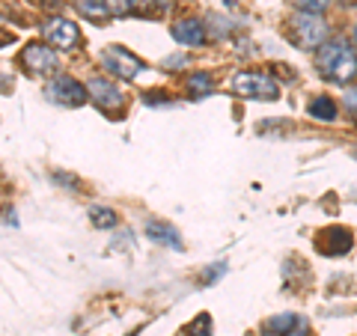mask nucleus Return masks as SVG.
Returning <instances> with one entry per match:
<instances>
[{"label":"nucleus","mask_w":357,"mask_h":336,"mask_svg":"<svg viewBox=\"0 0 357 336\" xmlns=\"http://www.w3.org/2000/svg\"><path fill=\"white\" fill-rule=\"evenodd\" d=\"M185 336H211V316L199 312V316L185 328Z\"/></svg>","instance_id":"nucleus-16"},{"label":"nucleus","mask_w":357,"mask_h":336,"mask_svg":"<svg viewBox=\"0 0 357 336\" xmlns=\"http://www.w3.org/2000/svg\"><path fill=\"white\" fill-rule=\"evenodd\" d=\"M185 89H188V96H191V98H203V96H208L211 89H215V77H211V75H206V72L188 75Z\"/></svg>","instance_id":"nucleus-13"},{"label":"nucleus","mask_w":357,"mask_h":336,"mask_svg":"<svg viewBox=\"0 0 357 336\" xmlns=\"http://www.w3.org/2000/svg\"><path fill=\"white\" fill-rule=\"evenodd\" d=\"M316 250L325 253V256H342L351 250V229L345 227H328L319 232V241H316Z\"/></svg>","instance_id":"nucleus-9"},{"label":"nucleus","mask_w":357,"mask_h":336,"mask_svg":"<svg viewBox=\"0 0 357 336\" xmlns=\"http://www.w3.org/2000/svg\"><path fill=\"white\" fill-rule=\"evenodd\" d=\"M295 6H298L304 15H321V13H325V9L331 6V0H295Z\"/></svg>","instance_id":"nucleus-17"},{"label":"nucleus","mask_w":357,"mask_h":336,"mask_svg":"<svg viewBox=\"0 0 357 336\" xmlns=\"http://www.w3.org/2000/svg\"><path fill=\"white\" fill-rule=\"evenodd\" d=\"M316 66H319L321 77L331 84L345 86V84L357 81V51L345 39H331L321 45Z\"/></svg>","instance_id":"nucleus-1"},{"label":"nucleus","mask_w":357,"mask_h":336,"mask_svg":"<svg viewBox=\"0 0 357 336\" xmlns=\"http://www.w3.org/2000/svg\"><path fill=\"white\" fill-rule=\"evenodd\" d=\"M89 223H93L96 229H114L116 227V211L105 208V206H93L89 208Z\"/></svg>","instance_id":"nucleus-15"},{"label":"nucleus","mask_w":357,"mask_h":336,"mask_svg":"<svg viewBox=\"0 0 357 336\" xmlns=\"http://www.w3.org/2000/svg\"><path fill=\"white\" fill-rule=\"evenodd\" d=\"M185 63H188V57H170V60H167L164 66H167V69H182Z\"/></svg>","instance_id":"nucleus-23"},{"label":"nucleus","mask_w":357,"mask_h":336,"mask_svg":"<svg viewBox=\"0 0 357 336\" xmlns=\"http://www.w3.org/2000/svg\"><path fill=\"white\" fill-rule=\"evenodd\" d=\"M345 110H349L351 116H357V89H349V93H345Z\"/></svg>","instance_id":"nucleus-20"},{"label":"nucleus","mask_w":357,"mask_h":336,"mask_svg":"<svg viewBox=\"0 0 357 336\" xmlns=\"http://www.w3.org/2000/svg\"><path fill=\"white\" fill-rule=\"evenodd\" d=\"M223 271H227V265H223V262H218V265L211 268L208 274H203V283H215V280H218V277H220Z\"/></svg>","instance_id":"nucleus-21"},{"label":"nucleus","mask_w":357,"mask_h":336,"mask_svg":"<svg viewBox=\"0 0 357 336\" xmlns=\"http://www.w3.org/2000/svg\"><path fill=\"white\" fill-rule=\"evenodd\" d=\"M143 98H146V105H164L167 102V93H146Z\"/></svg>","instance_id":"nucleus-22"},{"label":"nucleus","mask_w":357,"mask_h":336,"mask_svg":"<svg viewBox=\"0 0 357 336\" xmlns=\"http://www.w3.org/2000/svg\"><path fill=\"white\" fill-rule=\"evenodd\" d=\"M229 89L238 98H253V102H277V98H280V84L268 72H259V69L238 72L232 77Z\"/></svg>","instance_id":"nucleus-2"},{"label":"nucleus","mask_w":357,"mask_h":336,"mask_svg":"<svg viewBox=\"0 0 357 336\" xmlns=\"http://www.w3.org/2000/svg\"><path fill=\"white\" fill-rule=\"evenodd\" d=\"M292 30H295V42L304 51L321 48V45L328 42V36H331V27H328V21L321 15H304V13H301L292 21Z\"/></svg>","instance_id":"nucleus-4"},{"label":"nucleus","mask_w":357,"mask_h":336,"mask_svg":"<svg viewBox=\"0 0 357 336\" xmlns=\"http://www.w3.org/2000/svg\"><path fill=\"white\" fill-rule=\"evenodd\" d=\"M6 42H13V36H9V33H0V45H6Z\"/></svg>","instance_id":"nucleus-24"},{"label":"nucleus","mask_w":357,"mask_h":336,"mask_svg":"<svg viewBox=\"0 0 357 336\" xmlns=\"http://www.w3.org/2000/svg\"><path fill=\"white\" fill-rule=\"evenodd\" d=\"M45 98L60 107H81L84 102H89L86 86L81 81H75L72 75H57L45 84Z\"/></svg>","instance_id":"nucleus-3"},{"label":"nucleus","mask_w":357,"mask_h":336,"mask_svg":"<svg viewBox=\"0 0 357 336\" xmlns=\"http://www.w3.org/2000/svg\"><path fill=\"white\" fill-rule=\"evenodd\" d=\"M158 3H161V6H170V0H158Z\"/></svg>","instance_id":"nucleus-25"},{"label":"nucleus","mask_w":357,"mask_h":336,"mask_svg":"<svg viewBox=\"0 0 357 336\" xmlns=\"http://www.w3.org/2000/svg\"><path fill=\"white\" fill-rule=\"evenodd\" d=\"M102 63H105V69H107L110 75L122 77V81H134V77H140L143 69H146V63H143L137 54L119 48V45H110V48H105Z\"/></svg>","instance_id":"nucleus-5"},{"label":"nucleus","mask_w":357,"mask_h":336,"mask_svg":"<svg viewBox=\"0 0 357 336\" xmlns=\"http://www.w3.org/2000/svg\"><path fill=\"white\" fill-rule=\"evenodd\" d=\"M107 9H110V15H116V18H126L134 13V6H137V0H105Z\"/></svg>","instance_id":"nucleus-18"},{"label":"nucleus","mask_w":357,"mask_h":336,"mask_svg":"<svg viewBox=\"0 0 357 336\" xmlns=\"http://www.w3.org/2000/svg\"><path fill=\"white\" fill-rule=\"evenodd\" d=\"M54 182H57V185H63V188H72V190H77V188H81V182H77L75 176H66V173H54Z\"/></svg>","instance_id":"nucleus-19"},{"label":"nucleus","mask_w":357,"mask_h":336,"mask_svg":"<svg viewBox=\"0 0 357 336\" xmlns=\"http://www.w3.org/2000/svg\"><path fill=\"white\" fill-rule=\"evenodd\" d=\"M77 13H81L84 18H89V21L110 18V9H107L105 0H77Z\"/></svg>","instance_id":"nucleus-14"},{"label":"nucleus","mask_w":357,"mask_h":336,"mask_svg":"<svg viewBox=\"0 0 357 336\" xmlns=\"http://www.w3.org/2000/svg\"><path fill=\"white\" fill-rule=\"evenodd\" d=\"M45 39H48V45H54V48L60 51H72L77 48V42H81V30H77L69 18H51L48 24L42 27Z\"/></svg>","instance_id":"nucleus-8"},{"label":"nucleus","mask_w":357,"mask_h":336,"mask_svg":"<svg viewBox=\"0 0 357 336\" xmlns=\"http://www.w3.org/2000/svg\"><path fill=\"white\" fill-rule=\"evenodd\" d=\"M86 96H89V102H96L105 114H119V110L126 107V96H122V89L116 84H110L107 77H89L86 81Z\"/></svg>","instance_id":"nucleus-7"},{"label":"nucleus","mask_w":357,"mask_h":336,"mask_svg":"<svg viewBox=\"0 0 357 336\" xmlns=\"http://www.w3.org/2000/svg\"><path fill=\"white\" fill-rule=\"evenodd\" d=\"M307 114H310L312 119H319V122H337L340 107H337V102H333L331 96H316V98H312V102L307 105Z\"/></svg>","instance_id":"nucleus-12"},{"label":"nucleus","mask_w":357,"mask_h":336,"mask_svg":"<svg viewBox=\"0 0 357 336\" xmlns=\"http://www.w3.org/2000/svg\"><path fill=\"white\" fill-rule=\"evenodd\" d=\"M170 36L178 45H191V48H197V45L206 42L208 30H206V24L199 18H182V21H176V24L170 27Z\"/></svg>","instance_id":"nucleus-10"},{"label":"nucleus","mask_w":357,"mask_h":336,"mask_svg":"<svg viewBox=\"0 0 357 336\" xmlns=\"http://www.w3.org/2000/svg\"><path fill=\"white\" fill-rule=\"evenodd\" d=\"M21 66L30 72V75H39V77H48V75H57L60 72V57L51 45H42V42H30L24 51H21Z\"/></svg>","instance_id":"nucleus-6"},{"label":"nucleus","mask_w":357,"mask_h":336,"mask_svg":"<svg viewBox=\"0 0 357 336\" xmlns=\"http://www.w3.org/2000/svg\"><path fill=\"white\" fill-rule=\"evenodd\" d=\"M354 45H357V24H354Z\"/></svg>","instance_id":"nucleus-26"},{"label":"nucleus","mask_w":357,"mask_h":336,"mask_svg":"<svg viewBox=\"0 0 357 336\" xmlns=\"http://www.w3.org/2000/svg\"><path fill=\"white\" fill-rule=\"evenodd\" d=\"M146 235H149V241L161 244V247L182 250V235H178L176 227H170V223H164V220H149L146 223Z\"/></svg>","instance_id":"nucleus-11"}]
</instances>
